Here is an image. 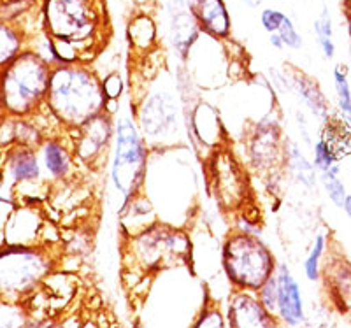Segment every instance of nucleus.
Listing matches in <instances>:
<instances>
[{"label":"nucleus","mask_w":351,"mask_h":328,"mask_svg":"<svg viewBox=\"0 0 351 328\" xmlns=\"http://www.w3.org/2000/svg\"><path fill=\"white\" fill-rule=\"evenodd\" d=\"M40 164L51 179L65 183L74 176L80 162L72 144H65L62 139H48L40 148Z\"/></svg>","instance_id":"nucleus-19"},{"label":"nucleus","mask_w":351,"mask_h":328,"mask_svg":"<svg viewBox=\"0 0 351 328\" xmlns=\"http://www.w3.org/2000/svg\"><path fill=\"white\" fill-rule=\"evenodd\" d=\"M313 151V164L318 168V173H324V171H328L330 167H334L335 164H341L339 156L334 151L330 144L324 137H319L315 140V144L311 148Z\"/></svg>","instance_id":"nucleus-29"},{"label":"nucleus","mask_w":351,"mask_h":328,"mask_svg":"<svg viewBox=\"0 0 351 328\" xmlns=\"http://www.w3.org/2000/svg\"><path fill=\"white\" fill-rule=\"evenodd\" d=\"M295 121H297V127H299V134H300V139H302V144L307 146V148H313L315 139H313L311 130H309V121L306 120V114H304V111H300V109H297L295 111Z\"/></svg>","instance_id":"nucleus-34"},{"label":"nucleus","mask_w":351,"mask_h":328,"mask_svg":"<svg viewBox=\"0 0 351 328\" xmlns=\"http://www.w3.org/2000/svg\"><path fill=\"white\" fill-rule=\"evenodd\" d=\"M283 173L285 176L307 190H315L319 184V173L313 164V158L306 155L297 140L288 139V137L285 142Z\"/></svg>","instance_id":"nucleus-20"},{"label":"nucleus","mask_w":351,"mask_h":328,"mask_svg":"<svg viewBox=\"0 0 351 328\" xmlns=\"http://www.w3.org/2000/svg\"><path fill=\"white\" fill-rule=\"evenodd\" d=\"M285 18H287V14H285L283 11H280V9L265 8L260 12V25H262V28L267 34H274L280 30Z\"/></svg>","instance_id":"nucleus-33"},{"label":"nucleus","mask_w":351,"mask_h":328,"mask_svg":"<svg viewBox=\"0 0 351 328\" xmlns=\"http://www.w3.org/2000/svg\"><path fill=\"white\" fill-rule=\"evenodd\" d=\"M269 42H271L272 48L278 49V51H283V49H285V42H283V39H281V36L278 32L269 34Z\"/></svg>","instance_id":"nucleus-35"},{"label":"nucleus","mask_w":351,"mask_h":328,"mask_svg":"<svg viewBox=\"0 0 351 328\" xmlns=\"http://www.w3.org/2000/svg\"><path fill=\"white\" fill-rule=\"evenodd\" d=\"M343 11L344 18H346V20H351V0H343Z\"/></svg>","instance_id":"nucleus-39"},{"label":"nucleus","mask_w":351,"mask_h":328,"mask_svg":"<svg viewBox=\"0 0 351 328\" xmlns=\"http://www.w3.org/2000/svg\"><path fill=\"white\" fill-rule=\"evenodd\" d=\"M219 260L232 290L258 292L278 268L276 255L262 237L234 228L221 242Z\"/></svg>","instance_id":"nucleus-7"},{"label":"nucleus","mask_w":351,"mask_h":328,"mask_svg":"<svg viewBox=\"0 0 351 328\" xmlns=\"http://www.w3.org/2000/svg\"><path fill=\"white\" fill-rule=\"evenodd\" d=\"M346 28H348V36H350V40H351V20H346Z\"/></svg>","instance_id":"nucleus-40"},{"label":"nucleus","mask_w":351,"mask_h":328,"mask_svg":"<svg viewBox=\"0 0 351 328\" xmlns=\"http://www.w3.org/2000/svg\"><path fill=\"white\" fill-rule=\"evenodd\" d=\"M192 239L188 228L156 221L144 232L123 239V255L130 270L143 277H153L165 270L190 267Z\"/></svg>","instance_id":"nucleus-4"},{"label":"nucleus","mask_w":351,"mask_h":328,"mask_svg":"<svg viewBox=\"0 0 351 328\" xmlns=\"http://www.w3.org/2000/svg\"><path fill=\"white\" fill-rule=\"evenodd\" d=\"M200 37H202V32L188 9L169 12V40L178 60L186 64L193 46Z\"/></svg>","instance_id":"nucleus-18"},{"label":"nucleus","mask_w":351,"mask_h":328,"mask_svg":"<svg viewBox=\"0 0 351 328\" xmlns=\"http://www.w3.org/2000/svg\"><path fill=\"white\" fill-rule=\"evenodd\" d=\"M256 293H258L262 304L276 314V309H278V277H276V273L262 284V288Z\"/></svg>","instance_id":"nucleus-32"},{"label":"nucleus","mask_w":351,"mask_h":328,"mask_svg":"<svg viewBox=\"0 0 351 328\" xmlns=\"http://www.w3.org/2000/svg\"><path fill=\"white\" fill-rule=\"evenodd\" d=\"M193 155L197 153L190 146L152 151L144 193L164 223L188 228L193 218L199 197V177L190 164Z\"/></svg>","instance_id":"nucleus-1"},{"label":"nucleus","mask_w":351,"mask_h":328,"mask_svg":"<svg viewBox=\"0 0 351 328\" xmlns=\"http://www.w3.org/2000/svg\"><path fill=\"white\" fill-rule=\"evenodd\" d=\"M239 2H243V4L246 5V8H250V9H256V8H260V5H262L263 0H239Z\"/></svg>","instance_id":"nucleus-38"},{"label":"nucleus","mask_w":351,"mask_h":328,"mask_svg":"<svg viewBox=\"0 0 351 328\" xmlns=\"http://www.w3.org/2000/svg\"><path fill=\"white\" fill-rule=\"evenodd\" d=\"M190 328H228L227 318H225V311L219 307L216 301H213L211 297H206L202 309L199 311L197 318Z\"/></svg>","instance_id":"nucleus-28"},{"label":"nucleus","mask_w":351,"mask_h":328,"mask_svg":"<svg viewBox=\"0 0 351 328\" xmlns=\"http://www.w3.org/2000/svg\"><path fill=\"white\" fill-rule=\"evenodd\" d=\"M34 328H71V327H69V323H64V321H46V323L36 325Z\"/></svg>","instance_id":"nucleus-36"},{"label":"nucleus","mask_w":351,"mask_h":328,"mask_svg":"<svg viewBox=\"0 0 351 328\" xmlns=\"http://www.w3.org/2000/svg\"><path fill=\"white\" fill-rule=\"evenodd\" d=\"M278 34H280L281 39H283L285 48L291 49V51H300V49H302L304 39H302V36H300L299 30H297L295 23L291 21L290 16L285 18L283 25L280 27Z\"/></svg>","instance_id":"nucleus-31"},{"label":"nucleus","mask_w":351,"mask_h":328,"mask_svg":"<svg viewBox=\"0 0 351 328\" xmlns=\"http://www.w3.org/2000/svg\"><path fill=\"white\" fill-rule=\"evenodd\" d=\"M337 328H351V327H337Z\"/></svg>","instance_id":"nucleus-42"},{"label":"nucleus","mask_w":351,"mask_h":328,"mask_svg":"<svg viewBox=\"0 0 351 328\" xmlns=\"http://www.w3.org/2000/svg\"><path fill=\"white\" fill-rule=\"evenodd\" d=\"M40 160L37 153L30 146H18L11 151L9 156V171L16 181L27 183V181L40 179Z\"/></svg>","instance_id":"nucleus-22"},{"label":"nucleus","mask_w":351,"mask_h":328,"mask_svg":"<svg viewBox=\"0 0 351 328\" xmlns=\"http://www.w3.org/2000/svg\"><path fill=\"white\" fill-rule=\"evenodd\" d=\"M0 2H4L5 4V2H12V0H0Z\"/></svg>","instance_id":"nucleus-41"},{"label":"nucleus","mask_w":351,"mask_h":328,"mask_svg":"<svg viewBox=\"0 0 351 328\" xmlns=\"http://www.w3.org/2000/svg\"><path fill=\"white\" fill-rule=\"evenodd\" d=\"M186 8L204 36L221 42L230 39L232 18L225 0H186Z\"/></svg>","instance_id":"nucleus-16"},{"label":"nucleus","mask_w":351,"mask_h":328,"mask_svg":"<svg viewBox=\"0 0 351 328\" xmlns=\"http://www.w3.org/2000/svg\"><path fill=\"white\" fill-rule=\"evenodd\" d=\"M341 171H343V165L335 164L334 167H330L328 171L319 173V184L324 186L328 201H330L337 209L343 207L344 199H346L348 193H350L346 190V184L341 179Z\"/></svg>","instance_id":"nucleus-26"},{"label":"nucleus","mask_w":351,"mask_h":328,"mask_svg":"<svg viewBox=\"0 0 351 328\" xmlns=\"http://www.w3.org/2000/svg\"><path fill=\"white\" fill-rule=\"evenodd\" d=\"M343 212L346 214V218H350L351 220V193H348V197L344 199V204H343Z\"/></svg>","instance_id":"nucleus-37"},{"label":"nucleus","mask_w":351,"mask_h":328,"mask_svg":"<svg viewBox=\"0 0 351 328\" xmlns=\"http://www.w3.org/2000/svg\"><path fill=\"white\" fill-rule=\"evenodd\" d=\"M102 92H104L108 102H120L125 92V79L118 71L106 74L102 77Z\"/></svg>","instance_id":"nucleus-30"},{"label":"nucleus","mask_w":351,"mask_h":328,"mask_svg":"<svg viewBox=\"0 0 351 328\" xmlns=\"http://www.w3.org/2000/svg\"><path fill=\"white\" fill-rule=\"evenodd\" d=\"M283 71L288 77V83H290L291 95L299 99L300 105H304L307 111L311 112L313 118L318 120L319 125H324L328 118L334 116L335 112L332 111L330 101L315 77L306 74L300 68L290 67V65Z\"/></svg>","instance_id":"nucleus-15"},{"label":"nucleus","mask_w":351,"mask_h":328,"mask_svg":"<svg viewBox=\"0 0 351 328\" xmlns=\"http://www.w3.org/2000/svg\"><path fill=\"white\" fill-rule=\"evenodd\" d=\"M146 83L130 99L132 112L149 149H171L190 146L186 120L174 74L160 67L146 77Z\"/></svg>","instance_id":"nucleus-2"},{"label":"nucleus","mask_w":351,"mask_h":328,"mask_svg":"<svg viewBox=\"0 0 351 328\" xmlns=\"http://www.w3.org/2000/svg\"><path fill=\"white\" fill-rule=\"evenodd\" d=\"M102 77L88 64L55 65L49 77L46 108L58 123L72 132L106 111Z\"/></svg>","instance_id":"nucleus-3"},{"label":"nucleus","mask_w":351,"mask_h":328,"mask_svg":"<svg viewBox=\"0 0 351 328\" xmlns=\"http://www.w3.org/2000/svg\"><path fill=\"white\" fill-rule=\"evenodd\" d=\"M278 309L276 316L280 318L285 328H299L306 323V307L299 281L291 274L287 264H278Z\"/></svg>","instance_id":"nucleus-14"},{"label":"nucleus","mask_w":351,"mask_h":328,"mask_svg":"<svg viewBox=\"0 0 351 328\" xmlns=\"http://www.w3.org/2000/svg\"><path fill=\"white\" fill-rule=\"evenodd\" d=\"M315 39L319 51L324 55L325 60H334L335 58V40H334V23L327 8H324L322 14L315 20Z\"/></svg>","instance_id":"nucleus-25"},{"label":"nucleus","mask_w":351,"mask_h":328,"mask_svg":"<svg viewBox=\"0 0 351 328\" xmlns=\"http://www.w3.org/2000/svg\"><path fill=\"white\" fill-rule=\"evenodd\" d=\"M228 328H285L280 318L262 304L256 292L232 290L225 304Z\"/></svg>","instance_id":"nucleus-13"},{"label":"nucleus","mask_w":351,"mask_h":328,"mask_svg":"<svg viewBox=\"0 0 351 328\" xmlns=\"http://www.w3.org/2000/svg\"><path fill=\"white\" fill-rule=\"evenodd\" d=\"M127 39L130 49L139 56L146 58L149 53L158 48V30L156 23L148 14H137L128 21Z\"/></svg>","instance_id":"nucleus-21"},{"label":"nucleus","mask_w":351,"mask_h":328,"mask_svg":"<svg viewBox=\"0 0 351 328\" xmlns=\"http://www.w3.org/2000/svg\"><path fill=\"white\" fill-rule=\"evenodd\" d=\"M23 39L12 27H9L5 21H0V68L11 64L21 51Z\"/></svg>","instance_id":"nucleus-27"},{"label":"nucleus","mask_w":351,"mask_h":328,"mask_svg":"<svg viewBox=\"0 0 351 328\" xmlns=\"http://www.w3.org/2000/svg\"><path fill=\"white\" fill-rule=\"evenodd\" d=\"M250 168L239 160L230 144L213 151L206 158V179L215 204L223 214L236 216L247 207L252 199Z\"/></svg>","instance_id":"nucleus-9"},{"label":"nucleus","mask_w":351,"mask_h":328,"mask_svg":"<svg viewBox=\"0 0 351 328\" xmlns=\"http://www.w3.org/2000/svg\"><path fill=\"white\" fill-rule=\"evenodd\" d=\"M280 105L267 111L256 121H252L244 134V164L250 173L256 176H269L283 168L285 142L283 123L280 116Z\"/></svg>","instance_id":"nucleus-11"},{"label":"nucleus","mask_w":351,"mask_h":328,"mask_svg":"<svg viewBox=\"0 0 351 328\" xmlns=\"http://www.w3.org/2000/svg\"><path fill=\"white\" fill-rule=\"evenodd\" d=\"M55 260L46 249L9 246L0 249V297L23 299L36 292L53 273Z\"/></svg>","instance_id":"nucleus-10"},{"label":"nucleus","mask_w":351,"mask_h":328,"mask_svg":"<svg viewBox=\"0 0 351 328\" xmlns=\"http://www.w3.org/2000/svg\"><path fill=\"white\" fill-rule=\"evenodd\" d=\"M332 81H334L335 92V114L351 127V84L346 65H334Z\"/></svg>","instance_id":"nucleus-23"},{"label":"nucleus","mask_w":351,"mask_h":328,"mask_svg":"<svg viewBox=\"0 0 351 328\" xmlns=\"http://www.w3.org/2000/svg\"><path fill=\"white\" fill-rule=\"evenodd\" d=\"M53 65L36 51H23L2 68L0 105L12 116H28L46 105Z\"/></svg>","instance_id":"nucleus-6"},{"label":"nucleus","mask_w":351,"mask_h":328,"mask_svg":"<svg viewBox=\"0 0 351 328\" xmlns=\"http://www.w3.org/2000/svg\"><path fill=\"white\" fill-rule=\"evenodd\" d=\"M116 120L109 112H100L92 120L72 130L71 144L77 162L88 168L102 167L111 155L114 142Z\"/></svg>","instance_id":"nucleus-12"},{"label":"nucleus","mask_w":351,"mask_h":328,"mask_svg":"<svg viewBox=\"0 0 351 328\" xmlns=\"http://www.w3.org/2000/svg\"><path fill=\"white\" fill-rule=\"evenodd\" d=\"M116 214H118V225H120V232L123 239L137 236L152 225H155L156 221H160L155 205L144 192L121 205V209H118Z\"/></svg>","instance_id":"nucleus-17"},{"label":"nucleus","mask_w":351,"mask_h":328,"mask_svg":"<svg viewBox=\"0 0 351 328\" xmlns=\"http://www.w3.org/2000/svg\"><path fill=\"white\" fill-rule=\"evenodd\" d=\"M0 328H5V327H0Z\"/></svg>","instance_id":"nucleus-43"},{"label":"nucleus","mask_w":351,"mask_h":328,"mask_svg":"<svg viewBox=\"0 0 351 328\" xmlns=\"http://www.w3.org/2000/svg\"><path fill=\"white\" fill-rule=\"evenodd\" d=\"M328 248V236L327 232H318L316 234L313 246L304 258L302 270L304 276L309 283H319L324 277V264H325V255H327Z\"/></svg>","instance_id":"nucleus-24"},{"label":"nucleus","mask_w":351,"mask_h":328,"mask_svg":"<svg viewBox=\"0 0 351 328\" xmlns=\"http://www.w3.org/2000/svg\"><path fill=\"white\" fill-rule=\"evenodd\" d=\"M114 120L116 132L109 162V181L120 201L116 207L118 211L130 199L144 192L152 149L141 134L139 125L132 112L130 101L128 109H120Z\"/></svg>","instance_id":"nucleus-5"},{"label":"nucleus","mask_w":351,"mask_h":328,"mask_svg":"<svg viewBox=\"0 0 351 328\" xmlns=\"http://www.w3.org/2000/svg\"><path fill=\"white\" fill-rule=\"evenodd\" d=\"M44 30L53 42H67L84 55L97 48L104 14L97 0H44Z\"/></svg>","instance_id":"nucleus-8"}]
</instances>
